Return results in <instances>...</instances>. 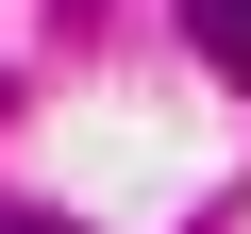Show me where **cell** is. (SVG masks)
<instances>
[{
	"label": "cell",
	"mask_w": 251,
	"mask_h": 234,
	"mask_svg": "<svg viewBox=\"0 0 251 234\" xmlns=\"http://www.w3.org/2000/svg\"><path fill=\"white\" fill-rule=\"evenodd\" d=\"M184 17H201V50H218V67L251 84V0H184Z\"/></svg>",
	"instance_id": "1"
}]
</instances>
